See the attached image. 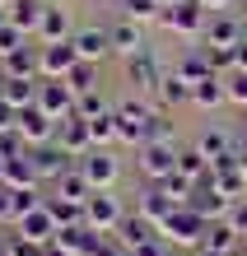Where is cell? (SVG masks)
<instances>
[{
    "instance_id": "6da1fadb",
    "label": "cell",
    "mask_w": 247,
    "mask_h": 256,
    "mask_svg": "<svg viewBox=\"0 0 247 256\" xmlns=\"http://www.w3.org/2000/svg\"><path fill=\"white\" fill-rule=\"evenodd\" d=\"M75 102H80V94L70 88V80H47V84H38V108L47 112L52 122L75 116Z\"/></svg>"
},
{
    "instance_id": "7a4b0ae2",
    "label": "cell",
    "mask_w": 247,
    "mask_h": 256,
    "mask_svg": "<svg viewBox=\"0 0 247 256\" xmlns=\"http://www.w3.org/2000/svg\"><path fill=\"white\" fill-rule=\"evenodd\" d=\"M140 172L154 177V182H168V177L177 172V149H173V140L140 144Z\"/></svg>"
},
{
    "instance_id": "3957f363",
    "label": "cell",
    "mask_w": 247,
    "mask_h": 256,
    "mask_svg": "<svg viewBox=\"0 0 247 256\" xmlns=\"http://www.w3.org/2000/svg\"><path fill=\"white\" fill-rule=\"evenodd\" d=\"M84 228H94V233H112V228H121V210H117V200L107 191H94L84 200Z\"/></svg>"
},
{
    "instance_id": "277c9868",
    "label": "cell",
    "mask_w": 247,
    "mask_h": 256,
    "mask_svg": "<svg viewBox=\"0 0 247 256\" xmlns=\"http://www.w3.org/2000/svg\"><path fill=\"white\" fill-rule=\"evenodd\" d=\"M163 28H173V33H182V38L205 33V5H200V0H182V5L163 10Z\"/></svg>"
},
{
    "instance_id": "5b68a950",
    "label": "cell",
    "mask_w": 247,
    "mask_h": 256,
    "mask_svg": "<svg viewBox=\"0 0 247 256\" xmlns=\"http://www.w3.org/2000/svg\"><path fill=\"white\" fill-rule=\"evenodd\" d=\"M14 130H19L24 140L33 144V149H38V144H52V140H56V122H52V116L38 108V102L19 112V126H14Z\"/></svg>"
},
{
    "instance_id": "8992f818",
    "label": "cell",
    "mask_w": 247,
    "mask_h": 256,
    "mask_svg": "<svg viewBox=\"0 0 247 256\" xmlns=\"http://www.w3.org/2000/svg\"><path fill=\"white\" fill-rule=\"evenodd\" d=\"M38 61H42V74H47V80H66V74L80 66L75 38H70V42H56V47H42V52H38Z\"/></svg>"
},
{
    "instance_id": "52a82bcc",
    "label": "cell",
    "mask_w": 247,
    "mask_h": 256,
    "mask_svg": "<svg viewBox=\"0 0 247 256\" xmlns=\"http://www.w3.org/2000/svg\"><path fill=\"white\" fill-rule=\"evenodd\" d=\"M19 233H24L28 247H38V242H56V238H61V224L52 219V210L42 205V210H33V214L19 219Z\"/></svg>"
},
{
    "instance_id": "ba28073f",
    "label": "cell",
    "mask_w": 247,
    "mask_h": 256,
    "mask_svg": "<svg viewBox=\"0 0 247 256\" xmlns=\"http://www.w3.org/2000/svg\"><path fill=\"white\" fill-rule=\"evenodd\" d=\"M205 228H210V224H205V214H196V210H187V205H182V210H173V219L163 224V233L173 238V242H196V238L205 233Z\"/></svg>"
},
{
    "instance_id": "9c48e42d",
    "label": "cell",
    "mask_w": 247,
    "mask_h": 256,
    "mask_svg": "<svg viewBox=\"0 0 247 256\" xmlns=\"http://www.w3.org/2000/svg\"><path fill=\"white\" fill-rule=\"evenodd\" d=\"M56 144L66 149L70 158H80L84 149L94 144V135H89V122H84V116H66V122L56 126Z\"/></svg>"
},
{
    "instance_id": "30bf717a",
    "label": "cell",
    "mask_w": 247,
    "mask_h": 256,
    "mask_svg": "<svg viewBox=\"0 0 247 256\" xmlns=\"http://www.w3.org/2000/svg\"><path fill=\"white\" fill-rule=\"evenodd\" d=\"M80 172L89 177V186L103 191V186H112L117 182V158L112 154H103V149H94V154H84L80 158Z\"/></svg>"
},
{
    "instance_id": "8fae6325",
    "label": "cell",
    "mask_w": 247,
    "mask_h": 256,
    "mask_svg": "<svg viewBox=\"0 0 247 256\" xmlns=\"http://www.w3.org/2000/svg\"><path fill=\"white\" fill-rule=\"evenodd\" d=\"M75 52H80V61H103L107 52H112V33H107V28H80V33H75Z\"/></svg>"
},
{
    "instance_id": "7c38bea8",
    "label": "cell",
    "mask_w": 247,
    "mask_h": 256,
    "mask_svg": "<svg viewBox=\"0 0 247 256\" xmlns=\"http://www.w3.org/2000/svg\"><path fill=\"white\" fill-rule=\"evenodd\" d=\"M38 38H42V47H56V42H70V14L61 10V5H47V14H42V24H38Z\"/></svg>"
},
{
    "instance_id": "4fadbf2b",
    "label": "cell",
    "mask_w": 247,
    "mask_h": 256,
    "mask_svg": "<svg viewBox=\"0 0 247 256\" xmlns=\"http://www.w3.org/2000/svg\"><path fill=\"white\" fill-rule=\"evenodd\" d=\"M66 158H70V154H66L61 144H38L33 154H28V163H33V172H38V177H61V172H70V168H66Z\"/></svg>"
},
{
    "instance_id": "5bb4252c",
    "label": "cell",
    "mask_w": 247,
    "mask_h": 256,
    "mask_svg": "<svg viewBox=\"0 0 247 256\" xmlns=\"http://www.w3.org/2000/svg\"><path fill=\"white\" fill-rule=\"evenodd\" d=\"M126 74H131L135 88H159V80H163V70H159V61H154L149 52H135L131 66H126Z\"/></svg>"
},
{
    "instance_id": "9a60e30c",
    "label": "cell",
    "mask_w": 247,
    "mask_h": 256,
    "mask_svg": "<svg viewBox=\"0 0 247 256\" xmlns=\"http://www.w3.org/2000/svg\"><path fill=\"white\" fill-rule=\"evenodd\" d=\"M205 38H210V47H238L242 42V24L233 19V14H219V19L205 24Z\"/></svg>"
},
{
    "instance_id": "2e32d148",
    "label": "cell",
    "mask_w": 247,
    "mask_h": 256,
    "mask_svg": "<svg viewBox=\"0 0 247 256\" xmlns=\"http://www.w3.org/2000/svg\"><path fill=\"white\" fill-rule=\"evenodd\" d=\"M42 14H47V5H42V0H14V5H10V24L19 28V33H38Z\"/></svg>"
},
{
    "instance_id": "e0dca14e",
    "label": "cell",
    "mask_w": 247,
    "mask_h": 256,
    "mask_svg": "<svg viewBox=\"0 0 247 256\" xmlns=\"http://www.w3.org/2000/svg\"><path fill=\"white\" fill-rule=\"evenodd\" d=\"M56 196H61V200L84 205L89 196H94V186H89V177H84V172H61V177H56Z\"/></svg>"
},
{
    "instance_id": "ac0fdd59",
    "label": "cell",
    "mask_w": 247,
    "mask_h": 256,
    "mask_svg": "<svg viewBox=\"0 0 247 256\" xmlns=\"http://www.w3.org/2000/svg\"><path fill=\"white\" fill-rule=\"evenodd\" d=\"M107 33H112V47H117V52H126V56L145 52V42H140V24L121 19V24H112V28H107Z\"/></svg>"
},
{
    "instance_id": "d6986e66",
    "label": "cell",
    "mask_w": 247,
    "mask_h": 256,
    "mask_svg": "<svg viewBox=\"0 0 247 256\" xmlns=\"http://www.w3.org/2000/svg\"><path fill=\"white\" fill-rule=\"evenodd\" d=\"M159 102H163V108H182V102H191V84L182 80V74H163V80H159Z\"/></svg>"
},
{
    "instance_id": "ffe728a7",
    "label": "cell",
    "mask_w": 247,
    "mask_h": 256,
    "mask_svg": "<svg viewBox=\"0 0 247 256\" xmlns=\"http://www.w3.org/2000/svg\"><path fill=\"white\" fill-rule=\"evenodd\" d=\"M0 98L5 102H14V108H33L38 102V80H5V88H0Z\"/></svg>"
},
{
    "instance_id": "44dd1931",
    "label": "cell",
    "mask_w": 247,
    "mask_h": 256,
    "mask_svg": "<svg viewBox=\"0 0 247 256\" xmlns=\"http://www.w3.org/2000/svg\"><path fill=\"white\" fill-rule=\"evenodd\" d=\"M224 74H210V80L191 84V102H200V108H214V102H224Z\"/></svg>"
},
{
    "instance_id": "7402d4cb",
    "label": "cell",
    "mask_w": 247,
    "mask_h": 256,
    "mask_svg": "<svg viewBox=\"0 0 247 256\" xmlns=\"http://www.w3.org/2000/svg\"><path fill=\"white\" fill-rule=\"evenodd\" d=\"M47 210H52V219H56V224H66V228H84V205L52 196V200H47Z\"/></svg>"
},
{
    "instance_id": "603a6c76",
    "label": "cell",
    "mask_w": 247,
    "mask_h": 256,
    "mask_svg": "<svg viewBox=\"0 0 247 256\" xmlns=\"http://www.w3.org/2000/svg\"><path fill=\"white\" fill-rule=\"evenodd\" d=\"M205 163H210V158L200 154V149H182V154H177V172L187 177V182H205V177H210Z\"/></svg>"
},
{
    "instance_id": "cb8c5ba5",
    "label": "cell",
    "mask_w": 247,
    "mask_h": 256,
    "mask_svg": "<svg viewBox=\"0 0 247 256\" xmlns=\"http://www.w3.org/2000/svg\"><path fill=\"white\" fill-rule=\"evenodd\" d=\"M196 149H200V154H205L210 163H214V158H224V154H233V149H228V135H224V130H205V135L196 140Z\"/></svg>"
},
{
    "instance_id": "d4e9b609",
    "label": "cell",
    "mask_w": 247,
    "mask_h": 256,
    "mask_svg": "<svg viewBox=\"0 0 247 256\" xmlns=\"http://www.w3.org/2000/svg\"><path fill=\"white\" fill-rule=\"evenodd\" d=\"M121 242H126L131 252L145 247V242H149V219H145V214H140V219H121Z\"/></svg>"
},
{
    "instance_id": "484cf974",
    "label": "cell",
    "mask_w": 247,
    "mask_h": 256,
    "mask_svg": "<svg viewBox=\"0 0 247 256\" xmlns=\"http://www.w3.org/2000/svg\"><path fill=\"white\" fill-rule=\"evenodd\" d=\"M89 135H94V144L117 140V112H98V116H89Z\"/></svg>"
},
{
    "instance_id": "4316f807",
    "label": "cell",
    "mask_w": 247,
    "mask_h": 256,
    "mask_svg": "<svg viewBox=\"0 0 247 256\" xmlns=\"http://www.w3.org/2000/svg\"><path fill=\"white\" fill-rule=\"evenodd\" d=\"M66 80H70L75 94H89V88H98V84H94V80H98V66H94V61H80V66L66 74Z\"/></svg>"
},
{
    "instance_id": "83f0119b",
    "label": "cell",
    "mask_w": 247,
    "mask_h": 256,
    "mask_svg": "<svg viewBox=\"0 0 247 256\" xmlns=\"http://www.w3.org/2000/svg\"><path fill=\"white\" fill-rule=\"evenodd\" d=\"M233 242H238V233L228 228V224H214V228H205V247H210V252H224V256H228V252H233Z\"/></svg>"
},
{
    "instance_id": "f1b7e54d",
    "label": "cell",
    "mask_w": 247,
    "mask_h": 256,
    "mask_svg": "<svg viewBox=\"0 0 247 256\" xmlns=\"http://www.w3.org/2000/svg\"><path fill=\"white\" fill-rule=\"evenodd\" d=\"M177 74H182V80H187V84H200V80H210V56H187V61H182L177 66Z\"/></svg>"
},
{
    "instance_id": "f546056e",
    "label": "cell",
    "mask_w": 247,
    "mask_h": 256,
    "mask_svg": "<svg viewBox=\"0 0 247 256\" xmlns=\"http://www.w3.org/2000/svg\"><path fill=\"white\" fill-rule=\"evenodd\" d=\"M121 14H126L131 24H145V19H154V14H163V5H159V0H126Z\"/></svg>"
},
{
    "instance_id": "4dcf8cb0",
    "label": "cell",
    "mask_w": 247,
    "mask_h": 256,
    "mask_svg": "<svg viewBox=\"0 0 247 256\" xmlns=\"http://www.w3.org/2000/svg\"><path fill=\"white\" fill-rule=\"evenodd\" d=\"M224 94H228V102L247 108V70H233V74H224Z\"/></svg>"
},
{
    "instance_id": "1f68e13d",
    "label": "cell",
    "mask_w": 247,
    "mask_h": 256,
    "mask_svg": "<svg viewBox=\"0 0 247 256\" xmlns=\"http://www.w3.org/2000/svg\"><path fill=\"white\" fill-rule=\"evenodd\" d=\"M98 112H107V108H103V94H98V88L80 94V102H75V116H84V122H89V116H98Z\"/></svg>"
},
{
    "instance_id": "d6a6232c",
    "label": "cell",
    "mask_w": 247,
    "mask_h": 256,
    "mask_svg": "<svg viewBox=\"0 0 247 256\" xmlns=\"http://www.w3.org/2000/svg\"><path fill=\"white\" fill-rule=\"evenodd\" d=\"M14 52H24V33H19L14 24H5V28H0V61L14 56Z\"/></svg>"
},
{
    "instance_id": "836d02e7",
    "label": "cell",
    "mask_w": 247,
    "mask_h": 256,
    "mask_svg": "<svg viewBox=\"0 0 247 256\" xmlns=\"http://www.w3.org/2000/svg\"><path fill=\"white\" fill-rule=\"evenodd\" d=\"M228 228L247 242V205H233V210H228Z\"/></svg>"
},
{
    "instance_id": "e575fe53",
    "label": "cell",
    "mask_w": 247,
    "mask_h": 256,
    "mask_svg": "<svg viewBox=\"0 0 247 256\" xmlns=\"http://www.w3.org/2000/svg\"><path fill=\"white\" fill-rule=\"evenodd\" d=\"M14 126H19V108L0 98V135H5V130H14Z\"/></svg>"
},
{
    "instance_id": "d590c367",
    "label": "cell",
    "mask_w": 247,
    "mask_h": 256,
    "mask_svg": "<svg viewBox=\"0 0 247 256\" xmlns=\"http://www.w3.org/2000/svg\"><path fill=\"white\" fill-rule=\"evenodd\" d=\"M0 219H14V186L0 182Z\"/></svg>"
},
{
    "instance_id": "8d00e7d4",
    "label": "cell",
    "mask_w": 247,
    "mask_h": 256,
    "mask_svg": "<svg viewBox=\"0 0 247 256\" xmlns=\"http://www.w3.org/2000/svg\"><path fill=\"white\" fill-rule=\"evenodd\" d=\"M131 256H163V247H154V242H145V247H135Z\"/></svg>"
},
{
    "instance_id": "74e56055",
    "label": "cell",
    "mask_w": 247,
    "mask_h": 256,
    "mask_svg": "<svg viewBox=\"0 0 247 256\" xmlns=\"http://www.w3.org/2000/svg\"><path fill=\"white\" fill-rule=\"evenodd\" d=\"M238 70H247V38L238 42Z\"/></svg>"
},
{
    "instance_id": "f35d334b",
    "label": "cell",
    "mask_w": 247,
    "mask_h": 256,
    "mask_svg": "<svg viewBox=\"0 0 247 256\" xmlns=\"http://www.w3.org/2000/svg\"><path fill=\"white\" fill-rule=\"evenodd\" d=\"M205 10H224V5H233V0H200Z\"/></svg>"
},
{
    "instance_id": "ab89813d",
    "label": "cell",
    "mask_w": 247,
    "mask_h": 256,
    "mask_svg": "<svg viewBox=\"0 0 247 256\" xmlns=\"http://www.w3.org/2000/svg\"><path fill=\"white\" fill-rule=\"evenodd\" d=\"M5 168H10V154H0V182H5Z\"/></svg>"
},
{
    "instance_id": "60d3db41",
    "label": "cell",
    "mask_w": 247,
    "mask_h": 256,
    "mask_svg": "<svg viewBox=\"0 0 247 256\" xmlns=\"http://www.w3.org/2000/svg\"><path fill=\"white\" fill-rule=\"evenodd\" d=\"M10 24V5H0V28H5Z\"/></svg>"
},
{
    "instance_id": "b9f144b4",
    "label": "cell",
    "mask_w": 247,
    "mask_h": 256,
    "mask_svg": "<svg viewBox=\"0 0 247 256\" xmlns=\"http://www.w3.org/2000/svg\"><path fill=\"white\" fill-rule=\"evenodd\" d=\"M159 5H163V10H173V5H182V0H159Z\"/></svg>"
},
{
    "instance_id": "7bdbcfd3",
    "label": "cell",
    "mask_w": 247,
    "mask_h": 256,
    "mask_svg": "<svg viewBox=\"0 0 247 256\" xmlns=\"http://www.w3.org/2000/svg\"><path fill=\"white\" fill-rule=\"evenodd\" d=\"M238 14H242V19H247V0H238Z\"/></svg>"
},
{
    "instance_id": "ee69618b",
    "label": "cell",
    "mask_w": 247,
    "mask_h": 256,
    "mask_svg": "<svg viewBox=\"0 0 247 256\" xmlns=\"http://www.w3.org/2000/svg\"><path fill=\"white\" fill-rule=\"evenodd\" d=\"M238 168H242V177H247V154H242V158H238Z\"/></svg>"
},
{
    "instance_id": "f6af8a7d",
    "label": "cell",
    "mask_w": 247,
    "mask_h": 256,
    "mask_svg": "<svg viewBox=\"0 0 247 256\" xmlns=\"http://www.w3.org/2000/svg\"><path fill=\"white\" fill-rule=\"evenodd\" d=\"M196 256H224V252H210V247H205V252H196Z\"/></svg>"
},
{
    "instance_id": "bcb514c9",
    "label": "cell",
    "mask_w": 247,
    "mask_h": 256,
    "mask_svg": "<svg viewBox=\"0 0 247 256\" xmlns=\"http://www.w3.org/2000/svg\"><path fill=\"white\" fill-rule=\"evenodd\" d=\"M0 5H14V0H0Z\"/></svg>"
}]
</instances>
